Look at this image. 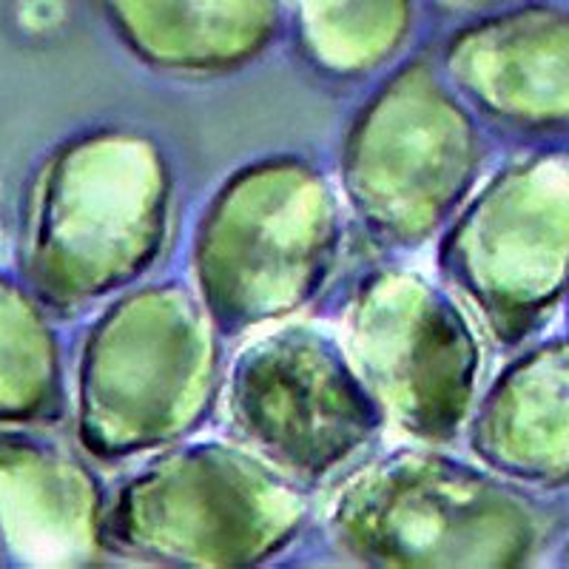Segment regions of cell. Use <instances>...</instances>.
I'll use <instances>...</instances> for the list:
<instances>
[{
	"instance_id": "cell-1",
	"label": "cell",
	"mask_w": 569,
	"mask_h": 569,
	"mask_svg": "<svg viewBox=\"0 0 569 569\" xmlns=\"http://www.w3.org/2000/svg\"><path fill=\"white\" fill-rule=\"evenodd\" d=\"M330 525L345 552L379 567H507L536 543L521 498L430 453L390 456L356 476Z\"/></svg>"
},
{
	"instance_id": "cell-2",
	"label": "cell",
	"mask_w": 569,
	"mask_h": 569,
	"mask_svg": "<svg viewBox=\"0 0 569 569\" xmlns=\"http://www.w3.org/2000/svg\"><path fill=\"white\" fill-rule=\"evenodd\" d=\"M333 246L337 211L322 180L291 162L259 166L208 208L197 242L202 293L222 322L277 317L317 288Z\"/></svg>"
},
{
	"instance_id": "cell-3",
	"label": "cell",
	"mask_w": 569,
	"mask_h": 569,
	"mask_svg": "<svg viewBox=\"0 0 569 569\" xmlns=\"http://www.w3.org/2000/svg\"><path fill=\"white\" fill-rule=\"evenodd\" d=\"M302 510L268 461L202 445L137 476L117 507L114 536L157 561L246 563L291 538Z\"/></svg>"
},
{
	"instance_id": "cell-4",
	"label": "cell",
	"mask_w": 569,
	"mask_h": 569,
	"mask_svg": "<svg viewBox=\"0 0 569 569\" xmlns=\"http://www.w3.org/2000/svg\"><path fill=\"white\" fill-rule=\"evenodd\" d=\"M376 401L342 350L313 328H282L242 350L228 382V419L262 461L325 476L373 433Z\"/></svg>"
},
{
	"instance_id": "cell-5",
	"label": "cell",
	"mask_w": 569,
	"mask_h": 569,
	"mask_svg": "<svg viewBox=\"0 0 569 569\" xmlns=\"http://www.w3.org/2000/svg\"><path fill=\"white\" fill-rule=\"evenodd\" d=\"M348 345L376 408L408 433L445 439L470 408L479 348L465 317L433 284L373 277L353 299Z\"/></svg>"
},
{
	"instance_id": "cell-6",
	"label": "cell",
	"mask_w": 569,
	"mask_h": 569,
	"mask_svg": "<svg viewBox=\"0 0 569 569\" xmlns=\"http://www.w3.org/2000/svg\"><path fill=\"white\" fill-rule=\"evenodd\" d=\"M476 166V134L436 80L405 74L373 100L345 151V182L368 226L419 240L459 200Z\"/></svg>"
},
{
	"instance_id": "cell-7",
	"label": "cell",
	"mask_w": 569,
	"mask_h": 569,
	"mask_svg": "<svg viewBox=\"0 0 569 569\" xmlns=\"http://www.w3.org/2000/svg\"><path fill=\"white\" fill-rule=\"evenodd\" d=\"M447 266L505 333L541 313L569 277V160L498 177L456 228Z\"/></svg>"
},
{
	"instance_id": "cell-8",
	"label": "cell",
	"mask_w": 569,
	"mask_h": 569,
	"mask_svg": "<svg viewBox=\"0 0 569 569\" xmlns=\"http://www.w3.org/2000/svg\"><path fill=\"white\" fill-rule=\"evenodd\" d=\"M117 337L120 447H146L182 430L200 410L213 370V345L191 299L149 291L126 305Z\"/></svg>"
},
{
	"instance_id": "cell-9",
	"label": "cell",
	"mask_w": 569,
	"mask_h": 569,
	"mask_svg": "<svg viewBox=\"0 0 569 569\" xmlns=\"http://www.w3.org/2000/svg\"><path fill=\"white\" fill-rule=\"evenodd\" d=\"M472 441L481 459L518 479L569 476V339L532 350L501 376Z\"/></svg>"
}]
</instances>
